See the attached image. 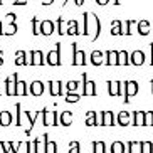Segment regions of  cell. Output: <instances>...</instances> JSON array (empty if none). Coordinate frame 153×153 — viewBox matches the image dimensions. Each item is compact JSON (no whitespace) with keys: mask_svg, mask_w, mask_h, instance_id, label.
I'll list each match as a JSON object with an SVG mask.
<instances>
[{"mask_svg":"<svg viewBox=\"0 0 153 153\" xmlns=\"http://www.w3.org/2000/svg\"><path fill=\"white\" fill-rule=\"evenodd\" d=\"M116 123L120 126H128L131 123V113L130 111H120L116 114Z\"/></svg>","mask_w":153,"mask_h":153,"instance_id":"12","label":"cell"},{"mask_svg":"<svg viewBox=\"0 0 153 153\" xmlns=\"http://www.w3.org/2000/svg\"><path fill=\"white\" fill-rule=\"evenodd\" d=\"M74 2H76V5H82V2H84V0H74Z\"/></svg>","mask_w":153,"mask_h":153,"instance_id":"44","label":"cell"},{"mask_svg":"<svg viewBox=\"0 0 153 153\" xmlns=\"http://www.w3.org/2000/svg\"><path fill=\"white\" fill-rule=\"evenodd\" d=\"M59 123H61V126H71L72 125V111L59 113Z\"/></svg>","mask_w":153,"mask_h":153,"instance_id":"14","label":"cell"},{"mask_svg":"<svg viewBox=\"0 0 153 153\" xmlns=\"http://www.w3.org/2000/svg\"><path fill=\"white\" fill-rule=\"evenodd\" d=\"M91 64H94V66H99V64H103V52H99V51H94V52L91 54Z\"/></svg>","mask_w":153,"mask_h":153,"instance_id":"27","label":"cell"},{"mask_svg":"<svg viewBox=\"0 0 153 153\" xmlns=\"http://www.w3.org/2000/svg\"><path fill=\"white\" fill-rule=\"evenodd\" d=\"M152 93H153V79H152Z\"/></svg>","mask_w":153,"mask_h":153,"instance_id":"47","label":"cell"},{"mask_svg":"<svg viewBox=\"0 0 153 153\" xmlns=\"http://www.w3.org/2000/svg\"><path fill=\"white\" fill-rule=\"evenodd\" d=\"M41 114H42V111H36L34 114H32V111H24V118H27V121H29V126H27V130H25V135H30L32 128H34L37 118L41 116Z\"/></svg>","mask_w":153,"mask_h":153,"instance_id":"7","label":"cell"},{"mask_svg":"<svg viewBox=\"0 0 153 153\" xmlns=\"http://www.w3.org/2000/svg\"><path fill=\"white\" fill-rule=\"evenodd\" d=\"M141 153H152V141H148V140L141 141Z\"/></svg>","mask_w":153,"mask_h":153,"instance_id":"33","label":"cell"},{"mask_svg":"<svg viewBox=\"0 0 153 153\" xmlns=\"http://www.w3.org/2000/svg\"><path fill=\"white\" fill-rule=\"evenodd\" d=\"M15 111H17V118H15V125L17 126H22V106H20V103L15 104Z\"/></svg>","mask_w":153,"mask_h":153,"instance_id":"29","label":"cell"},{"mask_svg":"<svg viewBox=\"0 0 153 153\" xmlns=\"http://www.w3.org/2000/svg\"><path fill=\"white\" fill-rule=\"evenodd\" d=\"M152 153H153V141H152Z\"/></svg>","mask_w":153,"mask_h":153,"instance_id":"48","label":"cell"},{"mask_svg":"<svg viewBox=\"0 0 153 153\" xmlns=\"http://www.w3.org/2000/svg\"><path fill=\"white\" fill-rule=\"evenodd\" d=\"M126 153H141V141H126Z\"/></svg>","mask_w":153,"mask_h":153,"instance_id":"19","label":"cell"},{"mask_svg":"<svg viewBox=\"0 0 153 153\" xmlns=\"http://www.w3.org/2000/svg\"><path fill=\"white\" fill-rule=\"evenodd\" d=\"M106 57H108V61H106L108 66H111V64H118V52H111V51H108V52H106Z\"/></svg>","mask_w":153,"mask_h":153,"instance_id":"28","label":"cell"},{"mask_svg":"<svg viewBox=\"0 0 153 153\" xmlns=\"http://www.w3.org/2000/svg\"><path fill=\"white\" fill-rule=\"evenodd\" d=\"M2 93H4V91H2V81H0V94H2Z\"/></svg>","mask_w":153,"mask_h":153,"instance_id":"46","label":"cell"},{"mask_svg":"<svg viewBox=\"0 0 153 153\" xmlns=\"http://www.w3.org/2000/svg\"><path fill=\"white\" fill-rule=\"evenodd\" d=\"M66 34H69V36H72V34H79V30H77V22H76V20H71V22H69V30L66 32Z\"/></svg>","mask_w":153,"mask_h":153,"instance_id":"35","label":"cell"},{"mask_svg":"<svg viewBox=\"0 0 153 153\" xmlns=\"http://www.w3.org/2000/svg\"><path fill=\"white\" fill-rule=\"evenodd\" d=\"M138 89H140V86L136 81H125L123 82V98H125L123 101L128 104L130 103V98L138 94Z\"/></svg>","mask_w":153,"mask_h":153,"instance_id":"1","label":"cell"},{"mask_svg":"<svg viewBox=\"0 0 153 153\" xmlns=\"http://www.w3.org/2000/svg\"><path fill=\"white\" fill-rule=\"evenodd\" d=\"M15 93H17V96H27L30 94L29 93V86L25 81H17V89H15Z\"/></svg>","mask_w":153,"mask_h":153,"instance_id":"23","label":"cell"},{"mask_svg":"<svg viewBox=\"0 0 153 153\" xmlns=\"http://www.w3.org/2000/svg\"><path fill=\"white\" fill-rule=\"evenodd\" d=\"M130 57H131V64H136V66H141L145 62V54L140 52V51H135Z\"/></svg>","mask_w":153,"mask_h":153,"instance_id":"24","label":"cell"},{"mask_svg":"<svg viewBox=\"0 0 153 153\" xmlns=\"http://www.w3.org/2000/svg\"><path fill=\"white\" fill-rule=\"evenodd\" d=\"M93 153H106V143L104 141H93Z\"/></svg>","mask_w":153,"mask_h":153,"instance_id":"26","label":"cell"},{"mask_svg":"<svg viewBox=\"0 0 153 153\" xmlns=\"http://www.w3.org/2000/svg\"><path fill=\"white\" fill-rule=\"evenodd\" d=\"M25 153H34L32 152V141H27V143H25Z\"/></svg>","mask_w":153,"mask_h":153,"instance_id":"41","label":"cell"},{"mask_svg":"<svg viewBox=\"0 0 153 153\" xmlns=\"http://www.w3.org/2000/svg\"><path fill=\"white\" fill-rule=\"evenodd\" d=\"M54 32V22L52 20H42L41 22V34L42 36H51Z\"/></svg>","mask_w":153,"mask_h":153,"instance_id":"16","label":"cell"},{"mask_svg":"<svg viewBox=\"0 0 153 153\" xmlns=\"http://www.w3.org/2000/svg\"><path fill=\"white\" fill-rule=\"evenodd\" d=\"M0 34H5V32L2 30V22H0Z\"/></svg>","mask_w":153,"mask_h":153,"instance_id":"45","label":"cell"},{"mask_svg":"<svg viewBox=\"0 0 153 153\" xmlns=\"http://www.w3.org/2000/svg\"><path fill=\"white\" fill-rule=\"evenodd\" d=\"M10 145V153H19V148L22 146V141H9Z\"/></svg>","mask_w":153,"mask_h":153,"instance_id":"36","label":"cell"},{"mask_svg":"<svg viewBox=\"0 0 153 153\" xmlns=\"http://www.w3.org/2000/svg\"><path fill=\"white\" fill-rule=\"evenodd\" d=\"M69 153H81V145H79V141H71L69 143Z\"/></svg>","mask_w":153,"mask_h":153,"instance_id":"31","label":"cell"},{"mask_svg":"<svg viewBox=\"0 0 153 153\" xmlns=\"http://www.w3.org/2000/svg\"><path fill=\"white\" fill-rule=\"evenodd\" d=\"M29 93L32 96H42L44 94V82L42 81H32V84L29 86Z\"/></svg>","mask_w":153,"mask_h":153,"instance_id":"11","label":"cell"},{"mask_svg":"<svg viewBox=\"0 0 153 153\" xmlns=\"http://www.w3.org/2000/svg\"><path fill=\"white\" fill-rule=\"evenodd\" d=\"M0 148L4 150V153H10V145H9V141H0Z\"/></svg>","mask_w":153,"mask_h":153,"instance_id":"40","label":"cell"},{"mask_svg":"<svg viewBox=\"0 0 153 153\" xmlns=\"http://www.w3.org/2000/svg\"><path fill=\"white\" fill-rule=\"evenodd\" d=\"M98 91H96V82L89 81L86 72H82V96H96Z\"/></svg>","mask_w":153,"mask_h":153,"instance_id":"3","label":"cell"},{"mask_svg":"<svg viewBox=\"0 0 153 153\" xmlns=\"http://www.w3.org/2000/svg\"><path fill=\"white\" fill-rule=\"evenodd\" d=\"M47 86H49L51 96H62L64 94V88H62V82L61 81H49Z\"/></svg>","mask_w":153,"mask_h":153,"instance_id":"10","label":"cell"},{"mask_svg":"<svg viewBox=\"0 0 153 153\" xmlns=\"http://www.w3.org/2000/svg\"><path fill=\"white\" fill-rule=\"evenodd\" d=\"M14 123V116L10 111H2L0 113V126H10Z\"/></svg>","mask_w":153,"mask_h":153,"instance_id":"20","label":"cell"},{"mask_svg":"<svg viewBox=\"0 0 153 153\" xmlns=\"http://www.w3.org/2000/svg\"><path fill=\"white\" fill-rule=\"evenodd\" d=\"M30 64L32 66H42V64H45L44 54H42L41 51H32L30 52Z\"/></svg>","mask_w":153,"mask_h":153,"instance_id":"13","label":"cell"},{"mask_svg":"<svg viewBox=\"0 0 153 153\" xmlns=\"http://www.w3.org/2000/svg\"><path fill=\"white\" fill-rule=\"evenodd\" d=\"M79 101V94L77 93H68L66 94V103H77Z\"/></svg>","mask_w":153,"mask_h":153,"instance_id":"34","label":"cell"},{"mask_svg":"<svg viewBox=\"0 0 153 153\" xmlns=\"http://www.w3.org/2000/svg\"><path fill=\"white\" fill-rule=\"evenodd\" d=\"M42 123L44 126H57L59 125V113L57 111H49V109H42Z\"/></svg>","mask_w":153,"mask_h":153,"instance_id":"2","label":"cell"},{"mask_svg":"<svg viewBox=\"0 0 153 153\" xmlns=\"http://www.w3.org/2000/svg\"><path fill=\"white\" fill-rule=\"evenodd\" d=\"M15 64H17V66H27V64H30L27 61V56H25V52H24V51H17V52H15Z\"/></svg>","mask_w":153,"mask_h":153,"instance_id":"25","label":"cell"},{"mask_svg":"<svg viewBox=\"0 0 153 153\" xmlns=\"http://www.w3.org/2000/svg\"><path fill=\"white\" fill-rule=\"evenodd\" d=\"M32 34H34V36L41 34V25H37V17L32 19Z\"/></svg>","mask_w":153,"mask_h":153,"instance_id":"39","label":"cell"},{"mask_svg":"<svg viewBox=\"0 0 153 153\" xmlns=\"http://www.w3.org/2000/svg\"><path fill=\"white\" fill-rule=\"evenodd\" d=\"M103 126H113L116 123V116L113 114V111H103Z\"/></svg>","mask_w":153,"mask_h":153,"instance_id":"21","label":"cell"},{"mask_svg":"<svg viewBox=\"0 0 153 153\" xmlns=\"http://www.w3.org/2000/svg\"><path fill=\"white\" fill-rule=\"evenodd\" d=\"M45 62L49 64V66H61V44H56V49L51 51L49 54H47V59H45Z\"/></svg>","mask_w":153,"mask_h":153,"instance_id":"5","label":"cell"},{"mask_svg":"<svg viewBox=\"0 0 153 153\" xmlns=\"http://www.w3.org/2000/svg\"><path fill=\"white\" fill-rule=\"evenodd\" d=\"M2 56H4V52H2V51H0V66H2V64H4V59H2Z\"/></svg>","mask_w":153,"mask_h":153,"instance_id":"43","label":"cell"},{"mask_svg":"<svg viewBox=\"0 0 153 153\" xmlns=\"http://www.w3.org/2000/svg\"><path fill=\"white\" fill-rule=\"evenodd\" d=\"M77 86H79V82H77V81H69L68 84H66V89H68V93H76Z\"/></svg>","mask_w":153,"mask_h":153,"instance_id":"38","label":"cell"},{"mask_svg":"<svg viewBox=\"0 0 153 153\" xmlns=\"http://www.w3.org/2000/svg\"><path fill=\"white\" fill-rule=\"evenodd\" d=\"M125 152H126V145L120 140L113 141L111 146H109V153H125Z\"/></svg>","mask_w":153,"mask_h":153,"instance_id":"22","label":"cell"},{"mask_svg":"<svg viewBox=\"0 0 153 153\" xmlns=\"http://www.w3.org/2000/svg\"><path fill=\"white\" fill-rule=\"evenodd\" d=\"M145 126H153V111H145Z\"/></svg>","mask_w":153,"mask_h":153,"instance_id":"37","label":"cell"},{"mask_svg":"<svg viewBox=\"0 0 153 153\" xmlns=\"http://www.w3.org/2000/svg\"><path fill=\"white\" fill-rule=\"evenodd\" d=\"M17 72H14L12 76H9L7 79H5V94L7 96H17V93H15V89H17Z\"/></svg>","mask_w":153,"mask_h":153,"instance_id":"4","label":"cell"},{"mask_svg":"<svg viewBox=\"0 0 153 153\" xmlns=\"http://www.w3.org/2000/svg\"><path fill=\"white\" fill-rule=\"evenodd\" d=\"M128 57V52H118V64H130Z\"/></svg>","mask_w":153,"mask_h":153,"instance_id":"32","label":"cell"},{"mask_svg":"<svg viewBox=\"0 0 153 153\" xmlns=\"http://www.w3.org/2000/svg\"><path fill=\"white\" fill-rule=\"evenodd\" d=\"M121 93H123L121 81H108V94L109 96H120Z\"/></svg>","mask_w":153,"mask_h":153,"instance_id":"9","label":"cell"},{"mask_svg":"<svg viewBox=\"0 0 153 153\" xmlns=\"http://www.w3.org/2000/svg\"><path fill=\"white\" fill-rule=\"evenodd\" d=\"M86 126H103V114L96 111H88V114H86Z\"/></svg>","mask_w":153,"mask_h":153,"instance_id":"6","label":"cell"},{"mask_svg":"<svg viewBox=\"0 0 153 153\" xmlns=\"http://www.w3.org/2000/svg\"><path fill=\"white\" fill-rule=\"evenodd\" d=\"M148 27H150V24L146 22V20H141V22L138 24V32L141 36H146V34H148Z\"/></svg>","mask_w":153,"mask_h":153,"instance_id":"30","label":"cell"},{"mask_svg":"<svg viewBox=\"0 0 153 153\" xmlns=\"http://www.w3.org/2000/svg\"><path fill=\"white\" fill-rule=\"evenodd\" d=\"M76 45L77 44H72V52H74V56H72V66H84L86 64V54L82 51H77Z\"/></svg>","mask_w":153,"mask_h":153,"instance_id":"8","label":"cell"},{"mask_svg":"<svg viewBox=\"0 0 153 153\" xmlns=\"http://www.w3.org/2000/svg\"><path fill=\"white\" fill-rule=\"evenodd\" d=\"M42 138H44V143H45V153H57V143L52 141V140H49L47 133L42 135Z\"/></svg>","mask_w":153,"mask_h":153,"instance_id":"15","label":"cell"},{"mask_svg":"<svg viewBox=\"0 0 153 153\" xmlns=\"http://www.w3.org/2000/svg\"><path fill=\"white\" fill-rule=\"evenodd\" d=\"M99 5H104V4H108V0H96Z\"/></svg>","mask_w":153,"mask_h":153,"instance_id":"42","label":"cell"},{"mask_svg":"<svg viewBox=\"0 0 153 153\" xmlns=\"http://www.w3.org/2000/svg\"><path fill=\"white\" fill-rule=\"evenodd\" d=\"M32 152H34V153H45L44 138H36V140H32Z\"/></svg>","mask_w":153,"mask_h":153,"instance_id":"18","label":"cell"},{"mask_svg":"<svg viewBox=\"0 0 153 153\" xmlns=\"http://www.w3.org/2000/svg\"><path fill=\"white\" fill-rule=\"evenodd\" d=\"M0 5H2V0H0Z\"/></svg>","mask_w":153,"mask_h":153,"instance_id":"49","label":"cell"},{"mask_svg":"<svg viewBox=\"0 0 153 153\" xmlns=\"http://www.w3.org/2000/svg\"><path fill=\"white\" fill-rule=\"evenodd\" d=\"M133 126H145V111H131Z\"/></svg>","mask_w":153,"mask_h":153,"instance_id":"17","label":"cell"}]
</instances>
